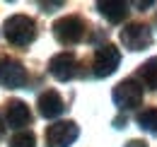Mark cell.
Returning a JSON list of instances; mask_svg holds the SVG:
<instances>
[{
    "label": "cell",
    "instance_id": "cell-1",
    "mask_svg": "<svg viewBox=\"0 0 157 147\" xmlns=\"http://www.w3.org/2000/svg\"><path fill=\"white\" fill-rule=\"evenodd\" d=\"M2 34L12 46H29L36 39V22L27 15H12L5 19Z\"/></svg>",
    "mask_w": 157,
    "mask_h": 147
},
{
    "label": "cell",
    "instance_id": "cell-12",
    "mask_svg": "<svg viewBox=\"0 0 157 147\" xmlns=\"http://www.w3.org/2000/svg\"><path fill=\"white\" fill-rule=\"evenodd\" d=\"M138 77L143 80V85H145V87L157 89V55H155V58H150V60H145V63L140 65Z\"/></svg>",
    "mask_w": 157,
    "mask_h": 147
},
{
    "label": "cell",
    "instance_id": "cell-15",
    "mask_svg": "<svg viewBox=\"0 0 157 147\" xmlns=\"http://www.w3.org/2000/svg\"><path fill=\"white\" fill-rule=\"evenodd\" d=\"M60 5H63V2H41V7H44L46 12H53V10H56V7H60Z\"/></svg>",
    "mask_w": 157,
    "mask_h": 147
},
{
    "label": "cell",
    "instance_id": "cell-10",
    "mask_svg": "<svg viewBox=\"0 0 157 147\" xmlns=\"http://www.w3.org/2000/svg\"><path fill=\"white\" fill-rule=\"evenodd\" d=\"M63 111H65V104L56 89H46L39 96V113L44 118H58Z\"/></svg>",
    "mask_w": 157,
    "mask_h": 147
},
{
    "label": "cell",
    "instance_id": "cell-7",
    "mask_svg": "<svg viewBox=\"0 0 157 147\" xmlns=\"http://www.w3.org/2000/svg\"><path fill=\"white\" fill-rule=\"evenodd\" d=\"M118 63H121V51L114 43H104L94 53V63H92L94 70L92 73H94V77H109L118 68Z\"/></svg>",
    "mask_w": 157,
    "mask_h": 147
},
{
    "label": "cell",
    "instance_id": "cell-2",
    "mask_svg": "<svg viewBox=\"0 0 157 147\" xmlns=\"http://www.w3.org/2000/svg\"><path fill=\"white\" fill-rule=\"evenodd\" d=\"M53 36L58 39V43H63V46L80 43L82 36H85V22H82V17H78V15L60 17L53 24Z\"/></svg>",
    "mask_w": 157,
    "mask_h": 147
},
{
    "label": "cell",
    "instance_id": "cell-3",
    "mask_svg": "<svg viewBox=\"0 0 157 147\" xmlns=\"http://www.w3.org/2000/svg\"><path fill=\"white\" fill-rule=\"evenodd\" d=\"M111 99L121 111L136 109L143 104V85L138 80H121L111 92Z\"/></svg>",
    "mask_w": 157,
    "mask_h": 147
},
{
    "label": "cell",
    "instance_id": "cell-4",
    "mask_svg": "<svg viewBox=\"0 0 157 147\" xmlns=\"http://www.w3.org/2000/svg\"><path fill=\"white\" fill-rule=\"evenodd\" d=\"M80 135L75 121H58L46 128V147H70Z\"/></svg>",
    "mask_w": 157,
    "mask_h": 147
},
{
    "label": "cell",
    "instance_id": "cell-13",
    "mask_svg": "<svg viewBox=\"0 0 157 147\" xmlns=\"http://www.w3.org/2000/svg\"><path fill=\"white\" fill-rule=\"evenodd\" d=\"M138 126L145 130V133L155 135L157 133V109H143L138 113Z\"/></svg>",
    "mask_w": 157,
    "mask_h": 147
},
{
    "label": "cell",
    "instance_id": "cell-9",
    "mask_svg": "<svg viewBox=\"0 0 157 147\" xmlns=\"http://www.w3.org/2000/svg\"><path fill=\"white\" fill-rule=\"evenodd\" d=\"M29 121H32L29 106L24 101H20V99H10L7 109H5V123L10 128H24V126H29Z\"/></svg>",
    "mask_w": 157,
    "mask_h": 147
},
{
    "label": "cell",
    "instance_id": "cell-5",
    "mask_svg": "<svg viewBox=\"0 0 157 147\" xmlns=\"http://www.w3.org/2000/svg\"><path fill=\"white\" fill-rule=\"evenodd\" d=\"M121 43L128 48V51H143L152 43V32L147 24H140V22H131L121 29Z\"/></svg>",
    "mask_w": 157,
    "mask_h": 147
},
{
    "label": "cell",
    "instance_id": "cell-14",
    "mask_svg": "<svg viewBox=\"0 0 157 147\" xmlns=\"http://www.w3.org/2000/svg\"><path fill=\"white\" fill-rule=\"evenodd\" d=\"M10 147H36V138L32 130H20L17 135H12Z\"/></svg>",
    "mask_w": 157,
    "mask_h": 147
},
{
    "label": "cell",
    "instance_id": "cell-11",
    "mask_svg": "<svg viewBox=\"0 0 157 147\" xmlns=\"http://www.w3.org/2000/svg\"><path fill=\"white\" fill-rule=\"evenodd\" d=\"M97 10L111 24H118L128 15V2H123V0H101V2H97Z\"/></svg>",
    "mask_w": 157,
    "mask_h": 147
},
{
    "label": "cell",
    "instance_id": "cell-19",
    "mask_svg": "<svg viewBox=\"0 0 157 147\" xmlns=\"http://www.w3.org/2000/svg\"><path fill=\"white\" fill-rule=\"evenodd\" d=\"M2 130H5V123H2V118H0V135H2Z\"/></svg>",
    "mask_w": 157,
    "mask_h": 147
},
{
    "label": "cell",
    "instance_id": "cell-6",
    "mask_svg": "<svg viewBox=\"0 0 157 147\" xmlns=\"http://www.w3.org/2000/svg\"><path fill=\"white\" fill-rule=\"evenodd\" d=\"M0 85L7 89H17L27 85V70L20 60L10 55H0Z\"/></svg>",
    "mask_w": 157,
    "mask_h": 147
},
{
    "label": "cell",
    "instance_id": "cell-18",
    "mask_svg": "<svg viewBox=\"0 0 157 147\" xmlns=\"http://www.w3.org/2000/svg\"><path fill=\"white\" fill-rule=\"evenodd\" d=\"M136 7H152V0H147V2H133Z\"/></svg>",
    "mask_w": 157,
    "mask_h": 147
},
{
    "label": "cell",
    "instance_id": "cell-17",
    "mask_svg": "<svg viewBox=\"0 0 157 147\" xmlns=\"http://www.w3.org/2000/svg\"><path fill=\"white\" fill-rule=\"evenodd\" d=\"M123 126H126V118H123V116L114 118V128H123Z\"/></svg>",
    "mask_w": 157,
    "mask_h": 147
},
{
    "label": "cell",
    "instance_id": "cell-8",
    "mask_svg": "<svg viewBox=\"0 0 157 147\" xmlns=\"http://www.w3.org/2000/svg\"><path fill=\"white\" fill-rule=\"evenodd\" d=\"M48 73L53 75L60 82H68L73 80L75 73H78V58L70 53V51H63V53H56L51 60H48Z\"/></svg>",
    "mask_w": 157,
    "mask_h": 147
},
{
    "label": "cell",
    "instance_id": "cell-16",
    "mask_svg": "<svg viewBox=\"0 0 157 147\" xmlns=\"http://www.w3.org/2000/svg\"><path fill=\"white\" fill-rule=\"evenodd\" d=\"M126 147H147V142H143V140H131V142H126Z\"/></svg>",
    "mask_w": 157,
    "mask_h": 147
}]
</instances>
